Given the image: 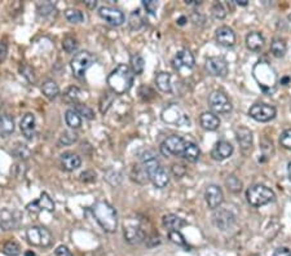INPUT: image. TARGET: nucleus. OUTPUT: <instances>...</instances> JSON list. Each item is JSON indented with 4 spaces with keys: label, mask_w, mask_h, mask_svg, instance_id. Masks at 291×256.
<instances>
[{
    "label": "nucleus",
    "mask_w": 291,
    "mask_h": 256,
    "mask_svg": "<svg viewBox=\"0 0 291 256\" xmlns=\"http://www.w3.org/2000/svg\"><path fill=\"white\" fill-rule=\"evenodd\" d=\"M140 159L141 166L146 171L149 180L153 183V185L158 189L166 188L170 183V173L163 166H161V163L158 162V159L156 158L153 151H144L141 154Z\"/></svg>",
    "instance_id": "obj_1"
},
{
    "label": "nucleus",
    "mask_w": 291,
    "mask_h": 256,
    "mask_svg": "<svg viewBox=\"0 0 291 256\" xmlns=\"http://www.w3.org/2000/svg\"><path fill=\"white\" fill-rule=\"evenodd\" d=\"M133 78H135V74L132 69L126 64H121L109 74L108 86L113 91V93L123 94L132 87Z\"/></svg>",
    "instance_id": "obj_2"
},
{
    "label": "nucleus",
    "mask_w": 291,
    "mask_h": 256,
    "mask_svg": "<svg viewBox=\"0 0 291 256\" xmlns=\"http://www.w3.org/2000/svg\"><path fill=\"white\" fill-rule=\"evenodd\" d=\"M92 213L106 233H114L118 229V213L106 201H99L94 203L92 206Z\"/></svg>",
    "instance_id": "obj_3"
},
{
    "label": "nucleus",
    "mask_w": 291,
    "mask_h": 256,
    "mask_svg": "<svg viewBox=\"0 0 291 256\" xmlns=\"http://www.w3.org/2000/svg\"><path fill=\"white\" fill-rule=\"evenodd\" d=\"M246 198L247 202L253 207H262V206L268 205L273 202L276 198L275 191L268 186L262 185V184H256V185L250 186L246 191Z\"/></svg>",
    "instance_id": "obj_4"
},
{
    "label": "nucleus",
    "mask_w": 291,
    "mask_h": 256,
    "mask_svg": "<svg viewBox=\"0 0 291 256\" xmlns=\"http://www.w3.org/2000/svg\"><path fill=\"white\" fill-rule=\"evenodd\" d=\"M94 60L96 58L93 57V54L87 51L76 53L70 62L71 70H73L74 75H75L76 78H83L86 71L93 65Z\"/></svg>",
    "instance_id": "obj_5"
},
{
    "label": "nucleus",
    "mask_w": 291,
    "mask_h": 256,
    "mask_svg": "<svg viewBox=\"0 0 291 256\" xmlns=\"http://www.w3.org/2000/svg\"><path fill=\"white\" fill-rule=\"evenodd\" d=\"M208 106L216 114H228L232 111L233 105L224 92L214 91L208 96Z\"/></svg>",
    "instance_id": "obj_6"
},
{
    "label": "nucleus",
    "mask_w": 291,
    "mask_h": 256,
    "mask_svg": "<svg viewBox=\"0 0 291 256\" xmlns=\"http://www.w3.org/2000/svg\"><path fill=\"white\" fill-rule=\"evenodd\" d=\"M185 146L186 140H184L183 137H180V136H170L161 144L159 149H161V153L165 156H183L184 151H185Z\"/></svg>",
    "instance_id": "obj_7"
},
{
    "label": "nucleus",
    "mask_w": 291,
    "mask_h": 256,
    "mask_svg": "<svg viewBox=\"0 0 291 256\" xmlns=\"http://www.w3.org/2000/svg\"><path fill=\"white\" fill-rule=\"evenodd\" d=\"M26 238L30 245L38 247H47L52 243V234L43 227H31L27 229Z\"/></svg>",
    "instance_id": "obj_8"
},
{
    "label": "nucleus",
    "mask_w": 291,
    "mask_h": 256,
    "mask_svg": "<svg viewBox=\"0 0 291 256\" xmlns=\"http://www.w3.org/2000/svg\"><path fill=\"white\" fill-rule=\"evenodd\" d=\"M212 224L219 230L225 232V230H229L235 227L236 216L232 211L219 208L212 213Z\"/></svg>",
    "instance_id": "obj_9"
},
{
    "label": "nucleus",
    "mask_w": 291,
    "mask_h": 256,
    "mask_svg": "<svg viewBox=\"0 0 291 256\" xmlns=\"http://www.w3.org/2000/svg\"><path fill=\"white\" fill-rule=\"evenodd\" d=\"M276 114H277V110L275 106L268 105V104H255L248 110V115L251 118L255 119L256 122H262V123L272 121Z\"/></svg>",
    "instance_id": "obj_10"
},
{
    "label": "nucleus",
    "mask_w": 291,
    "mask_h": 256,
    "mask_svg": "<svg viewBox=\"0 0 291 256\" xmlns=\"http://www.w3.org/2000/svg\"><path fill=\"white\" fill-rule=\"evenodd\" d=\"M162 119L168 124L185 126L189 124V116L178 105H170L162 111Z\"/></svg>",
    "instance_id": "obj_11"
},
{
    "label": "nucleus",
    "mask_w": 291,
    "mask_h": 256,
    "mask_svg": "<svg viewBox=\"0 0 291 256\" xmlns=\"http://www.w3.org/2000/svg\"><path fill=\"white\" fill-rule=\"evenodd\" d=\"M194 64H196V60L189 49H181L172 58L173 69L178 71L191 70L194 68Z\"/></svg>",
    "instance_id": "obj_12"
},
{
    "label": "nucleus",
    "mask_w": 291,
    "mask_h": 256,
    "mask_svg": "<svg viewBox=\"0 0 291 256\" xmlns=\"http://www.w3.org/2000/svg\"><path fill=\"white\" fill-rule=\"evenodd\" d=\"M205 66L207 73L212 76H225L228 74V62L223 57H208Z\"/></svg>",
    "instance_id": "obj_13"
},
{
    "label": "nucleus",
    "mask_w": 291,
    "mask_h": 256,
    "mask_svg": "<svg viewBox=\"0 0 291 256\" xmlns=\"http://www.w3.org/2000/svg\"><path fill=\"white\" fill-rule=\"evenodd\" d=\"M123 234H124V240H126L128 243H131V245H139V243L144 242L146 238L145 232L141 229L140 225H136V224L124 223Z\"/></svg>",
    "instance_id": "obj_14"
},
{
    "label": "nucleus",
    "mask_w": 291,
    "mask_h": 256,
    "mask_svg": "<svg viewBox=\"0 0 291 256\" xmlns=\"http://www.w3.org/2000/svg\"><path fill=\"white\" fill-rule=\"evenodd\" d=\"M205 200L207 203L208 208L211 210H218L224 202V193L220 186L218 185H208L205 191Z\"/></svg>",
    "instance_id": "obj_15"
},
{
    "label": "nucleus",
    "mask_w": 291,
    "mask_h": 256,
    "mask_svg": "<svg viewBox=\"0 0 291 256\" xmlns=\"http://www.w3.org/2000/svg\"><path fill=\"white\" fill-rule=\"evenodd\" d=\"M99 16L108 22L111 26H121L124 22V14L119 9L113 8V7H101L99 9Z\"/></svg>",
    "instance_id": "obj_16"
},
{
    "label": "nucleus",
    "mask_w": 291,
    "mask_h": 256,
    "mask_svg": "<svg viewBox=\"0 0 291 256\" xmlns=\"http://www.w3.org/2000/svg\"><path fill=\"white\" fill-rule=\"evenodd\" d=\"M21 224V216L14 210H3L0 212V227L4 230L17 229Z\"/></svg>",
    "instance_id": "obj_17"
},
{
    "label": "nucleus",
    "mask_w": 291,
    "mask_h": 256,
    "mask_svg": "<svg viewBox=\"0 0 291 256\" xmlns=\"http://www.w3.org/2000/svg\"><path fill=\"white\" fill-rule=\"evenodd\" d=\"M26 208L29 212H32V213H38L43 210L52 212V211H54V203H53V201L49 198V195L47 194V193H43L39 200L29 203Z\"/></svg>",
    "instance_id": "obj_18"
},
{
    "label": "nucleus",
    "mask_w": 291,
    "mask_h": 256,
    "mask_svg": "<svg viewBox=\"0 0 291 256\" xmlns=\"http://www.w3.org/2000/svg\"><path fill=\"white\" fill-rule=\"evenodd\" d=\"M216 42L226 48L233 47L236 44L235 31L229 26H220L216 30Z\"/></svg>",
    "instance_id": "obj_19"
},
{
    "label": "nucleus",
    "mask_w": 291,
    "mask_h": 256,
    "mask_svg": "<svg viewBox=\"0 0 291 256\" xmlns=\"http://www.w3.org/2000/svg\"><path fill=\"white\" fill-rule=\"evenodd\" d=\"M20 130H21L25 139L31 140L35 136V116L32 115L31 113L25 114L24 118L20 122Z\"/></svg>",
    "instance_id": "obj_20"
},
{
    "label": "nucleus",
    "mask_w": 291,
    "mask_h": 256,
    "mask_svg": "<svg viewBox=\"0 0 291 256\" xmlns=\"http://www.w3.org/2000/svg\"><path fill=\"white\" fill-rule=\"evenodd\" d=\"M233 154V146L228 141H219L215 144L214 149L211 150V156L215 161H224V159L229 158Z\"/></svg>",
    "instance_id": "obj_21"
},
{
    "label": "nucleus",
    "mask_w": 291,
    "mask_h": 256,
    "mask_svg": "<svg viewBox=\"0 0 291 256\" xmlns=\"http://www.w3.org/2000/svg\"><path fill=\"white\" fill-rule=\"evenodd\" d=\"M236 137H237L238 144H240L241 149H242L245 153L247 151H251V148H253V132H251L248 128L246 127H240L236 130Z\"/></svg>",
    "instance_id": "obj_22"
},
{
    "label": "nucleus",
    "mask_w": 291,
    "mask_h": 256,
    "mask_svg": "<svg viewBox=\"0 0 291 256\" xmlns=\"http://www.w3.org/2000/svg\"><path fill=\"white\" fill-rule=\"evenodd\" d=\"M60 163H61L62 170L71 172V171L81 167L82 161H81V156L76 155V154L64 153L61 156H60Z\"/></svg>",
    "instance_id": "obj_23"
},
{
    "label": "nucleus",
    "mask_w": 291,
    "mask_h": 256,
    "mask_svg": "<svg viewBox=\"0 0 291 256\" xmlns=\"http://www.w3.org/2000/svg\"><path fill=\"white\" fill-rule=\"evenodd\" d=\"M14 132V119L9 114H0V137H9Z\"/></svg>",
    "instance_id": "obj_24"
},
{
    "label": "nucleus",
    "mask_w": 291,
    "mask_h": 256,
    "mask_svg": "<svg viewBox=\"0 0 291 256\" xmlns=\"http://www.w3.org/2000/svg\"><path fill=\"white\" fill-rule=\"evenodd\" d=\"M264 36L262 35V33H259V31H251L246 36V46L253 52L260 51L263 48V46H264Z\"/></svg>",
    "instance_id": "obj_25"
},
{
    "label": "nucleus",
    "mask_w": 291,
    "mask_h": 256,
    "mask_svg": "<svg viewBox=\"0 0 291 256\" xmlns=\"http://www.w3.org/2000/svg\"><path fill=\"white\" fill-rule=\"evenodd\" d=\"M200 123L202 126V128H205L206 131H216L220 126V119L218 115H215L214 113H202L200 116Z\"/></svg>",
    "instance_id": "obj_26"
},
{
    "label": "nucleus",
    "mask_w": 291,
    "mask_h": 256,
    "mask_svg": "<svg viewBox=\"0 0 291 256\" xmlns=\"http://www.w3.org/2000/svg\"><path fill=\"white\" fill-rule=\"evenodd\" d=\"M162 224L166 229H168V232L171 230H179L185 225V220L181 218H179L178 215H173V213H168V215L163 216L162 219Z\"/></svg>",
    "instance_id": "obj_27"
},
{
    "label": "nucleus",
    "mask_w": 291,
    "mask_h": 256,
    "mask_svg": "<svg viewBox=\"0 0 291 256\" xmlns=\"http://www.w3.org/2000/svg\"><path fill=\"white\" fill-rule=\"evenodd\" d=\"M42 92H43V94L47 99L53 100V99H56L60 94V87L56 82L48 79V81H46L42 84Z\"/></svg>",
    "instance_id": "obj_28"
},
{
    "label": "nucleus",
    "mask_w": 291,
    "mask_h": 256,
    "mask_svg": "<svg viewBox=\"0 0 291 256\" xmlns=\"http://www.w3.org/2000/svg\"><path fill=\"white\" fill-rule=\"evenodd\" d=\"M171 74L168 73H159L158 75L156 76V84L158 87L159 91L162 92H168L172 91V83H171Z\"/></svg>",
    "instance_id": "obj_29"
},
{
    "label": "nucleus",
    "mask_w": 291,
    "mask_h": 256,
    "mask_svg": "<svg viewBox=\"0 0 291 256\" xmlns=\"http://www.w3.org/2000/svg\"><path fill=\"white\" fill-rule=\"evenodd\" d=\"M200 148H198L196 144L191 143V141H186L185 151H184L183 158H185L188 162L196 163L198 161V158H200Z\"/></svg>",
    "instance_id": "obj_30"
},
{
    "label": "nucleus",
    "mask_w": 291,
    "mask_h": 256,
    "mask_svg": "<svg viewBox=\"0 0 291 256\" xmlns=\"http://www.w3.org/2000/svg\"><path fill=\"white\" fill-rule=\"evenodd\" d=\"M286 49H287V46H286V42L281 38H275L270 43V52L275 57L277 58H281V57L285 56Z\"/></svg>",
    "instance_id": "obj_31"
},
{
    "label": "nucleus",
    "mask_w": 291,
    "mask_h": 256,
    "mask_svg": "<svg viewBox=\"0 0 291 256\" xmlns=\"http://www.w3.org/2000/svg\"><path fill=\"white\" fill-rule=\"evenodd\" d=\"M65 121H66V124H68L70 128H74V130H76V128H79V127L82 126L81 115H79L74 109L66 110V113H65Z\"/></svg>",
    "instance_id": "obj_32"
},
{
    "label": "nucleus",
    "mask_w": 291,
    "mask_h": 256,
    "mask_svg": "<svg viewBox=\"0 0 291 256\" xmlns=\"http://www.w3.org/2000/svg\"><path fill=\"white\" fill-rule=\"evenodd\" d=\"M144 68H145V61H144L143 57L140 54H133L131 57V69H132L133 74L140 75L144 71Z\"/></svg>",
    "instance_id": "obj_33"
},
{
    "label": "nucleus",
    "mask_w": 291,
    "mask_h": 256,
    "mask_svg": "<svg viewBox=\"0 0 291 256\" xmlns=\"http://www.w3.org/2000/svg\"><path fill=\"white\" fill-rule=\"evenodd\" d=\"M65 18L68 19L69 22H71V24H81V22L84 21L83 13L78 9L73 8H69L65 11Z\"/></svg>",
    "instance_id": "obj_34"
},
{
    "label": "nucleus",
    "mask_w": 291,
    "mask_h": 256,
    "mask_svg": "<svg viewBox=\"0 0 291 256\" xmlns=\"http://www.w3.org/2000/svg\"><path fill=\"white\" fill-rule=\"evenodd\" d=\"M3 253H6V255L8 256H18L20 253H21V247H20V245L17 242H14V241H8V242L4 243L3 246Z\"/></svg>",
    "instance_id": "obj_35"
},
{
    "label": "nucleus",
    "mask_w": 291,
    "mask_h": 256,
    "mask_svg": "<svg viewBox=\"0 0 291 256\" xmlns=\"http://www.w3.org/2000/svg\"><path fill=\"white\" fill-rule=\"evenodd\" d=\"M225 185L228 186V189H229L230 191H233V193H238V191H241V189H242V183H241L240 179L236 178L235 175H229L225 179Z\"/></svg>",
    "instance_id": "obj_36"
},
{
    "label": "nucleus",
    "mask_w": 291,
    "mask_h": 256,
    "mask_svg": "<svg viewBox=\"0 0 291 256\" xmlns=\"http://www.w3.org/2000/svg\"><path fill=\"white\" fill-rule=\"evenodd\" d=\"M128 21H129V27H131L132 30H139L144 25L143 17H141L140 12L139 11L132 12V13L129 14Z\"/></svg>",
    "instance_id": "obj_37"
},
{
    "label": "nucleus",
    "mask_w": 291,
    "mask_h": 256,
    "mask_svg": "<svg viewBox=\"0 0 291 256\" xmlns=\"http://www.w3.org/2000/svg\"><path fill=\"white\" fill-rule=\"evenodd\" d=\"M78 140V135L75 132H71V131H65L64 133L60 137L59 144L60 145H71L75 141Z\"/></svg>",
    "instance_id": "obj_38"
},
{
    "label": "nucleus",
    "mask_w": 291,
    "mask_h": 256,
    "mask_svg": "<svg viewBox=\"0 0 291 256\" xmlns=\"http://www.w3.org/2000/svg\"><path fill=\"white\" fill-rule=\"evenodd\" d=\"M62 48L65 49L66 53H74V52L78 49V43H76L75 39L71 38V36H66V38L64 39V42H62Z\"/></svg>",
    "instance_id": "obj_39"
},
{
    "label": "nucleus",
    "mask_w": 291,
    "mask_h": 256,
    "mask_svg": "<svg viewBox=\"0 0 291 256\" xmlns=\"http://www.w3.org/2000/svg\"><path fill=\"white\" fill-rule=\"evenodd\" d=\"M114 101V94H110V93H105L101 97L100 100V111L103 114H105L106 111L109 110V108L111 106V104H113Z\"/></svg>",
    "instance_id": "obj_40"
},
{
    "label": "nucleus",
    "mask_w": 291,
    "mask_h": 256,
    "mask_svg": "<svg viewBox=\"0 0 291 256\" xmlns=\"http://www.w3.org/2000/svg\"><path fill=\"white\" fill-rule=\"evenodd\" d=\"M260 149H262L263 154H264V156H267V158H269V156H272L273 154H275V148H273L272 141L268 140V139H263V140L260 141Z\"/></svg>",
    "instance_id": "obj_41"
},
{
    "label": "nucleus",
    "mask_w": 291,
    "mask_h": 256,
    "mask_svg": "<svg viewBox=\"0 0 291 256\" xmlns=\"http://www.w3.org/2000/svg\"><path fill=\"white\" fill-rule=\"evenodd\" d=\"M211 13H212L214 18L216 19H224L226 17V9L221 3H215L211 8Z\"/></svg>",
    "instance_id": "obj_42"
},
{
    "label": "nucleus",
    "mask_w": 291,
    "mask_h": 256,
    "mask_svg": "<svg viewBox=\"0 0 291 256\" xmlns=\"http://www.w3.org/2000/svg\"><path fill=\"white\" fill-rule=\"evenodd\" d=\"M168 237H170V240L172 241L173 243H176L178 246H184V247H186L185 238H184V235L181 234L179 230H171V232H168Z\"/></svg>",
    "instance_id": "obj_43"
},
{
    "label": "nucleus",
    "mask_w": 291,
    "mask_h": 256,
    "mask_svg": "<svg viewBox=\"0 0 291 256\" xmlns=\"http://www.w3.org/2000/svg\"><path fill=\"white\" fill-rule=\"evenodd\" d=\"M75 111L79 114V115H83L84 118H87V119H93V116H94L92 109H89L87 105H83V104H76Z\"/></svg>",
    "instance_id": "obj_44"
},
{
    "label": "nucleus",
    "mask_w": 291,
    "mask_h": 256,
    "mask_svg": "<svg viewBox=\"0 0 291 256\" xmlns=\"http://www.w3.org/2000/svg\"><path fill=\"white\" fill-rule=\"evenodd\" d=\"M280 144L287 150H291V128L285 130L280 136Z\"/></svg>",
    "instance_id": "obj_45"
},
{
    "label": "nucleus",
    "mask_w": 291,
    "mask_h": 256,
    "mask_svg": "<svg viewBox=\"0 0 291 256\" xmlns=\"http://www.w3.org/2000/svg\"><path fill=\"white\" fill-rule=\"evenodd\" d=\"M81 94H82V91L78 88V87H70V88L68 89V92H66V97H68V100H71V101H78L79 99H81Z\"/></svg>",
    "instance_id": "obj_46"
},
{
    "label": "nucleus",
    "mask_w": 291,
    "mask_h": 256,
    "mask_svg": "<svg viewBox=\"0 0 291 256\" xmlns=\"http://www.w3.org/2000/svg\"><path fill=\"white\" fill-rule=\"evenodd\" d=\"M143 6L145 7L146 12H148L149 14H154L157 8H158V2H156V0H144Z\"/></svg>",
    "instance_id": "obj_47"
},
{
    "label": "nucleus",
    "mask_w": 291,
    "mask_h": 256,
    "mask_svg": "<svg viewBox=\"0 0 291 256\" xmlns=\"http://www.w3.org/2000/svg\"><path fill=\"white\" fill-rule=\"evenodd\" d=\"M8 53V43L6 41H0V64L6 61Z\"/></svg>",
    "instance_id": "obj_48"
},
{
    "label": "nucleus",
    "mask_w": 291,
    "mask_h": 256,
    "mask_svg": "<svg viewBox=\"0 0 291 256\" xmlns=\"http://www.w3.org/2000/svg\"><path fill=\"white\" fill-rule=\"evenodd\" d=\"M172 173L176 176V178L180 179V178H183V176L186 173V168L184 167L183 165H173L172 166Z\"/></svg>",
    "instance_id": "obj_49"
},
{
    "label": "nucleus",
    "mask_w": 291,
    "mask_h": 256,
    "mask_svg": "<svg viewBox=\"0 0 291 256\" xmlns=\"http://www.w3.org/2000/svg\"><path fill=\"white\" fill-rule=\"evenodd\" d=\"M21 73H22V75L26 76L27 81H29V82H34V81H35V75H34V70H32L31 68H29V66H25L24 69L21 68Z\"/></svg>",
    "instance_id": "obj_50"
},
{
    "label": "nucleus",
    "mask_w": 291,
    "mask_h": 256,
    "mask_svg": "<svg viewBox=\"0 0 291 256\" xmlns=\"http://www.w3.org/2000/svg\"><path fill=\"white\" fill-rule=\"evenodd\" d=\"M56 256H73V253L66 246L61 245L56 248Z\"/></svg>",
    "instance_id": "obj_51"
},
{
    "label": "nucleus",
    "mask_w": 291,
    "mask_h": 256,
    "mask_svg": "<svg viewBox=\"0 0 291 256\" xmlns=\"http://www.w3.org/2000/svg\"><path fill=\"white\" fill-rule=\"evenodd\" d=\"M273 256H291V251L286 247H280L273 252Z\"/></svg>",
    "instance_id": "obj_52"
},
{
    "label": "nucleus",
    "mask_w": 291,
    "mask_h": 256,
    "mask_svg": "<svg viewBox=\"0 0 291 256\" xmlns=\"http://www.w3.org/2000/svg\"><path fill=\"white\" fill-rule=\"evenodd\" d=\"M24 151H25V153H27L29 150H27L26 146H25V145H20L18 148H17V150H14V154H16L18 158H26V156L24 155Z\"/></svg>",
    "instance_id": "obj_53"
},
{
    "label": "nucleus",
    "mask_w": 291,
    "mask_h": 256,
    "mask_svg": "<svg viewBox=\"0 0 291 256\" xmlns=\"http://www.w3.org/2000/svg\"><path fill=\"white\" fill-rule=\"evenodd\" d=\"M84 4H86L87 7H89V8L93 9V8H96L97 2H96V0H94V2H93V0H87V2H84Z\"/></svg>",
    "instance_id": "obj_54"
},
{
    "label": "nucleus",
    "mask_w": 291,
    "mask_h": 256,
    "mask_svg": "<svg viewBox=\"0 0 291 256\" xmlns=\"http://www.w3.org/2000/svg\"><path fill=\"white\" fill-rule=\"evenodd\" d=\"M186 6H200L201 2H197V0H185Z\"/></svg>",
    "instance_id": "obj_55"
},
{
    "label": "nucleus",
    "mask_w": 291,
    "mask_h": 256,
    "mask_svg": "<svg viewBox=\"0 0 291 256\" xmlns=\"http://www.w3.org/2000/svg\"><path fill=\"white\" fill-rule=\"evenodd\" d=\"M236 4H238V6H242V7H246L248 4L247 0H236Z\"/></svg>",
    "instance_id": "obj_56"
},
{
    "label": "nucleus",
    "mask_w": 291,
    "mask_h": 256,
    "mask_svg": "<svg viewBox=\"0 0 291 256\" xmlns=\"http://www.w3.org/2000/svg\"><path fill=\"white\" fill-rule=\"evenodd\" d=\"M287 172H288V179H290V181H291V162H290V163H288Z\"/></svg>",
    "instance_id": "obj_57"
},
{
    "label": "nucleus",
    "mask_w": 291,
    "mask_h": 256,
    "mask_svg": "<svg viewBox=\"0 0 291 256\" xmlns=\"http://www.w3.org/2000/svg\"><path fill=\"white\" fill-rule=\"evenodd\" d=\"M185 21H186L185 17H181V18L179 19V25H184V24H185Z\"/></svg>",
    "instance_id": "obj_58"
},
{
    "label": "nucleus",
    "mask_w": 291,
    "mask_h": 256,
    "mask_svg": "<svg viewBox=\"0 0 291 256\" xmlns=\"http://www.w3.org/2000/svg\"><path fill=\"white\" fill-rule=\"evenodd\" d=\"M25 256H35V253L31 252V251H27V252L25 253Z\"/></svg>",
    "instance_id": "obj_59"
},
{
    "label": "nucleus",
    "mask_w": 291,
    "mask_h": 256,
    "mask_svg": "<svg viewBox=\"0 0 291 256\" xmlns=\"http://www.w3.org/2000/svg\"><path fill=\"white\" fill-rule=\"evenodd\" d=\"M288 81H290V79H288V78H285V79H283L282 82H281V83H287Z\"/></svg>",
    "instance_id": "obj_60"
},
{
    "label": "nucleus",
    "mask_w": 291,
    "mask_h": 256,
    "mask_svg": "<svg viewBox=\"0 0 291 256\" xmlns=\"http://www.w3.org/2000/svg\"><path fill=\"white\" fill-rule=\"evenodd\" d=\"M288 19H290V21H291V13L288 14Z\"/></svg>",
    "instance_id": "obj_61"
}]
</instances>
